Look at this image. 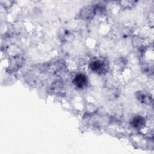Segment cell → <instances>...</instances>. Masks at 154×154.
<instances>
[{"label": "cell", "instance_id": "cell-1", "mask_svg": "<svg viewBox=\"0 0 154 154\" xmlns=\"http://www.w3.org/2000/svg\"><path fill=\"white\" fill-rule=\"evenodd\" d=\"M107 66L105 61L101 59H94L90 64V69L97 73H102L105 72Z\"/></svg>", "mask_w": 154, "mask_h": 154}, {"label": "cell", "instance_id": "cell-2", "mask_svg": "<svg viewBox=\"0 0 154 154\" xmlns=\"http://www.w3.org/2000/svg\"><path fill=\"white\" fill-rule=\"evenodd\" d=\"M87 78L83 74H78L73 79V83L78 88H82L87 84Z\"/></svg>", "mask_w": 154, "mask_h": 154}, {"label": "cell", "instance_id": "cell-3", "mask_svg": "<svg viewBox=\"0 0 154 154\" xmlns=\"http://www.w3.org/2000/svg\"><path fill=\"white\" fill-rule=\"evenodd\" d=\"M131 124L134 128L137 129H140L144 125L145 119H144V117L140 116H135L132 120Z\"/></svg>", "mask_w": 154, "mask_h": 154}, {"label": "cell", "instance_id": "cell-4", "mask_svg": "<svg viewBox=\"0 0 154 154\" xmlns=\"http://www.w3.org/2000/svg\"><path fill=\"white\" fill-rule=\"evenodd\" d=\"M137 96L138 100L144 103H150V102H151V99L150 96L144 93L139 92Z\"/></svg>", "mask_w": 154, "mask_h": 154}]
</instances>
